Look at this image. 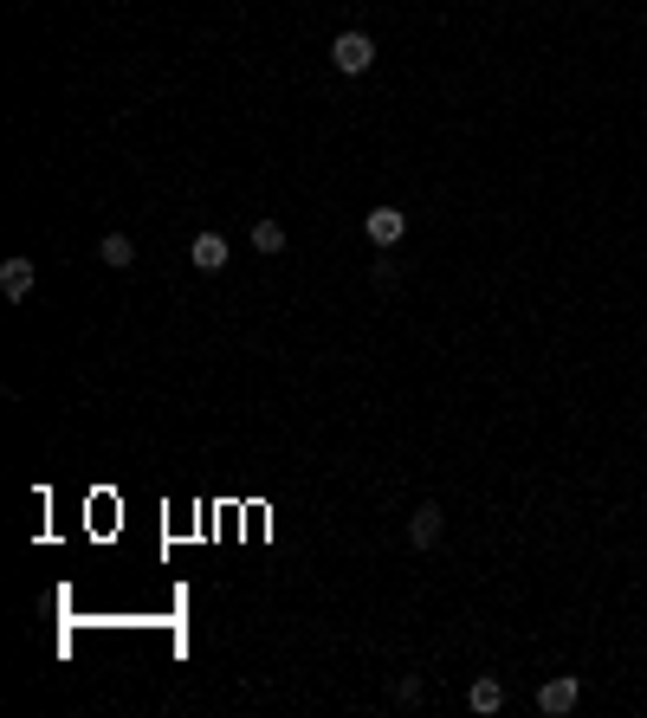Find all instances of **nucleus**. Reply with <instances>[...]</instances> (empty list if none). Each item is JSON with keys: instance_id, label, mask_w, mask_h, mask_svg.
<instances>
[{"instance_id": "0eeeda50", "label": "nucleus", "mask_w": 647, "mask_h": 718, "mask_svg": "<svg viewBox=\"0 0 647 718\" xmlns=\"http://www.w3.org/2000/svg\"><path fill=\"white\" fill-rule=\"evenodd\" d=\"M188 259H195V272H220V266H227V240H220V233H195Z\"/></svg>"}, {"instance_id": "1a4fd4ad", "label": "nucleus", "mask_w": 647, "mask_h": 718, "mask_svg": "<svg viewBox=\"0 0 647 718\" xmlns=\"http://www.w3.org/2000/svg\"><path fill=\"white\" fill-rule=\"evenodd\" d=\"M253 253H285V227H279V220H253Z\"/></svg>"}, {"instance_id": "f257e3e1", "label": "nucleus", "mask_w": 647, "mask_h": 718, "mask_svg": "<svg viewBox=\"0 0 647 718\" xmlns=\"http://www.w3.org/2000/svg\"><path fill=\"white\" fill-rule=\"evenodd\" d=\"M330 65H337L343 78L369 72V65H376V39H369V33H337V39H330Z\"/></svg>"}, {"instance_id": "6e6552de", "label": "nucleus", "mask_w": 647, "mask_h": 718, "mask_svg": "<svg viewBox=\"0 0 647 718\" xmlns=\"http://www.w3.org/2000/svg\"><path fill=\"white\" fill-rule=\"evenodd\" d=\"M466 706H473L479 718H492V712L505 706V686H499V680H492V673H486V680H473V693H466Z\"/></svg>"}, {"instance_id": "20e7f679", "label": "nucleus", "mask_w": 647, "mask_h": 718, "mask_svg": "<svg viewBox=\"0 0 647 718\" xmlns=\"http://www.w3.org/2000/svg\"><path fill=\"white\" fill-rule=\"evenodd\" d=\"M33 285H39V266L33 259H0V292L20 305V298H33Z\"/></svg>"}, {"instance_id": "f03ea898", "label": "nucleus", "mask_w": 647, "mask_h": 718, "mask_svg": "<svg viewBox=\"0 0 647 718\" xmlns=\"http://www.w3.org/2000/svg\"><path fill=\"white\" fill-rule=\"evenodd\" d=\"M363 233H369V246H382V253H389V246H402L408 214H402V207H369V214H363Z\"/></svg>"}, {"instance_id": "39448f33", "label": "nucleus", "mask_w": 647, "mask_h": 718, "mask_svg": "<svg viewBox=\"0 0 647 718\" xmlns=\"http://www.w3.org/2000/svg\"><path fill=\"white\" fill-rule=\"evenodd\" d=\"M440 518H447L440 505H415V518H408V544H415V550H434V544H440Z\"/></svg>"}, {"instance_id": "423d86ee", "label": "nucleus", "mask_w": 647, "mask_h": 718, "mask_svg": "<svg viewBox=\"0 0 647 718\" xmlns=\"http://www.w3.org/2000/svg\"><path fill=\"white\" fill-rule=\"evenodd\" d=\"M98 259H104L110 272H130V266H136V240H130V233H104V240H98Z\"/></svg>"}, {"instance_id": "7ed1b4c3", "label": "nucleus", "mask_w": 647, "mask_h": 718, "mask_svg": "<svg viewBox=\"0 0 647 718\" xmlns=\"http://www.w3.org/2000/svg\"><path fill=\"white\" fill-rule=\"evenodd\" d=\"M576 699H583V680H576V673H557V680L538 686V712H544V718L576 712Z\"/></svg>"}]
</instances>
